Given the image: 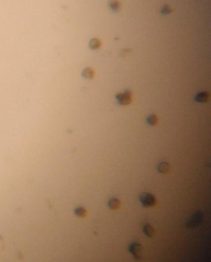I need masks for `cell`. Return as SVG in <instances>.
I'll return each mask as SVG.
<instances>
[{
  "label": "cell",
  "mask_w": 211,
  "mask_h": 262,
  "mask_svg": "<svg viewBox=\"0 0 211 262\" xmlns=\"http://www.w3.org/2000/svg\"><path fill=\"white\" fill-rule=\"evenodd\" d=\"M209 94L207 92H203L198 94L195 97V100L199 102L204 103L209 100Z\"/></svg>",
  "instance_id": "5"
},
{
  "label": "cell",
  "mask_w": 211,
  "mask_h": 262,
  "mask_svg": "<svg viewBox=\"0 0 211 262\" xmlns=\"http://www.w3.org/2000/svg\"><path fill=\"white\" fill-rule=\"evenodd\" d=\"M76 213L77 215L81 216V217H84L86 216V210L84 208H79L76 211Z\"/></svg>",
  "instance_id": "13"
},
{
  "label": "cell",
  "mask_w": 211,
  "mask_h": 262,
  "mask_svg": "<svg viewBox=\"0 0 211 262\" xmlns=\"http://www.w3.org/2000/svg\"><path fill=\"white\" fill-rule=\"evenodd\" d=\"M172 12V10L170 7V6L169 5H166L164 6L162 8V10L161 11V13L163 14H170Z\"/></svg>",
  "instance_id": "14"
},
{
  "label": "cell",
  "mask_w": 211,
  "mask_h": 262,
  "mask_svg": "<svg viewBox=\"0 0 211 262\" xmlns=\"http://www.w3.org/2000/svg\"><path fill=\"white\" fill-rule=\"evenodd\" d=\"M109 6L113 11H119L121 9V3L118 0H110L109 1Z\"/></svg>",
  "instance_id": "9"
},
{
  "label": "cell",
  "mask_w": 211,
  "mask_h": 262,
  "mask_svg": "<svg viewBox=\"0 0 211 262\" xmlns=\"http://www.w3.org/2000/svg\"><path fill=\"white\" fill-rule=\"evenodd\" d=\"M100 46H101V42L97 39H93L90 41L89 46L93 50L97 49L100 47Z\"/></svg>",
  "instance_id": "11"
},
{
  "label": "cell",
  "mask_w": 211,
  "mask_h": 262,
  "mask_svg": "<svg viewBox=\"0 0 211 262\" xmlns=\"http://www.w3.org/2000/svg\"><path fill=\"white\" fill-rule=\"evenodd\" d=\"M147 120H148V122L150 125H155L157 123L158 118L156 115H152L149 116L148 118V119H147Z\"/></svg>",
  "instance_id": "12"
},
{
  "label": "cell",
  "mask_w": 211,
  "mask_h": 262,
  "mask_svg": "<svg viewBox=\"0 0 211 262\" xmlns=\"http://www.w3.org/2000/svg\"><path fill=\"white\" fill-rule=\"evenodd\" d=\"M170 169V166L168 162H162L159 164L157 166V169L159 172L160 173H167L169 172Z\"/></svg>",
  "instance_id": "6"
},
{
  "label": "cell",
  "mask_w": 211,
  "mask_h": 262,
  "mask_svg": "<svg viewBox=\"0 0 211 262\" xmlns=\"http://www.w3.org/2000/svg\"><path fill=\"white\" fill-rule=\"evenodd\" d=\"M129 252L136 258H140L143 254L142 247L140 243L137 242H133L129 247Z\"/></svg>",
  "instance_id": "2"
},
{
  "label": "cell",
  "mask_w": 211,
  "mask_h": 262,
  "mask_svg": "<svg viewBox=\"0 0 211 262\" xmlns=\"http://www.w3.org/2000/svg\"><path fill=\"white\" fill-rule=\"evenodd\" d=\"M116 99L120 105H128L131 102V93L126 91L124 93L118 94L116 96Z\"/></svg>",
  "instance_id": "4"
},
{
  "label": "cell",
  "mask_w": 211,
  "mask_h": 262,
  "mask_svg": "<svg viewBox=\"0 0 211 262\" xmlns=\"http://www.w3.org/2000/svg\"><path fill=\"white\" fill-rule=\"evenodd\" d=\"M203 218V213L201 211H198L192 214V216L188 220L186 224L189 227H194L201 222Z\"/></svg>",
  "instance_id": "3"
},
{
  "label": "cell",
  "mask_w": 211,
  "mask_h": 262,
  "mask_svg": "<svg viewBox=\"0 0 211 262\" xmlns=\"http://www.w3.org/2000/svg\"><path fill=\"white\" fill-rule=\"evenodd\" d=\"M82 76L85 77L86 78L92 79L94 76V71L92 69L90 68H87L84 71H82Z\"/></svg>",
  "instance_id": "10"
},
{
  "label": "cell",
  "mask_w": 211,
  "mask_h": 262,
  "mask_svg": "<svg viewBox=\"0 0 211 262\" xmlns=\"http://www.w3.org/2000/svg\"><path fill=\"white\" fill-rule=\"evenodd\" d=\"M139 200L144 207L154 206L156 204L155 197L150 193H143L139 196Z\"/></svg>",
  "instance_id": "1"
},
{
  "label": "cell",
  "mask_w": 211,
  "mask_h": 262,
  "mask_svg": "<svg viewBox=\"0 0 211 262\" xmlns=\"http://www.w3.org/2000/svg\"><path fill=\"white\" fill-rule=\"evenodd\" d=\"M143 232L145 236L149 237H152L154 235V230L149 224L145 225L143 228Z\"/></svg>",
  "instance_id": "7"
},
{
  "label": "cell",
  "mask_w": 211,
  "mask_h": 262,
  "mask_svg": "<svg viewBox=\"0 0 211 262\" xmlns=\"http://www.w3.org/2000/svg\"><path fill=\"white\" fill-rule=\"evenodd\" d=\"M121 205L120 201L116 198H112L108 202V206L112 210H116L120 208Z\"/></svg>",
  "instance_id": "8"
}]
</instances>
